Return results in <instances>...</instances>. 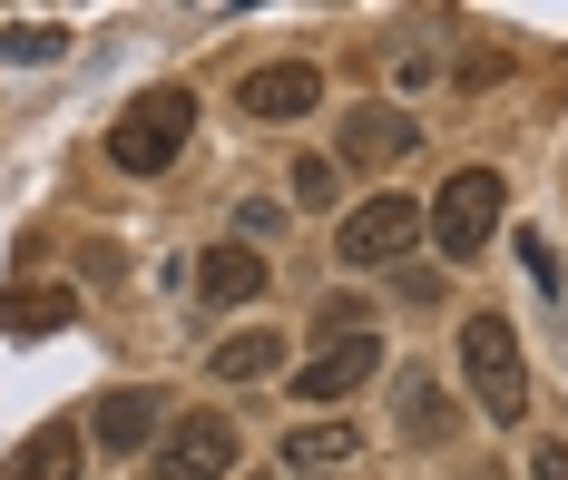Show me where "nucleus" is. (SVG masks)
I'll use <instances>...</instances> for the list:
<instances>
[{"mask_svg":"<svg viewBox=\"0 0 568 480\" xmlns=\"http://www.w3.org/2000/svg\"><path fill=\"white\" fill-rule=\"evenodd\" d=\"M0 480H79V421H50V431H30V441L0 461Z\"/></svg>","mask_w":568,"mask_h":480,"instance_id":"obj_11","label":"nucleus"},{"mask_svg":"<svg viewBox=\"0 0 568 480\" xmlns=\"http://www.w3.org/2000/svg\"><path fill=\"white\" fill-rule=\"evenodd\" d=\"M334 186H343L334 157H304V167H294V196H304V206H334Z\"/></svg>","mask_w":568,"mask_h":480,"instance_id":"obj_18","label":"nucleus"},{"mask_svg":"<svg viewBox=\"0 0 568 480\" xmlns=\"http://www.w3.org/2000/svg\"><path fill=\"white\" fill-rule=\"evenodd\" d=\"M539 480H568V451H539Z\"/></svg>","mask_w":568,"mask_h":480,"instance_id":"obj_19","label":"nucleus"},{"mask_svg":"<svg viewBox=\"0 0 568 480\" xmlns=\"http://www.w3.org/2000/svg\"><path fill=\"white\" fill-rule=\"evenodd\" d=\"M470 480H510V471H470Z\"/></svg>","mask_w":568,"mask_h":480,"instance_id":"obj_20","label":"nucleus"},{"mask_svg":"<svg viewBox=\"0 0 568 480\" xmlns=\"http://www.w3.org/2000/svg\"><path fill=\"white\" fill-rule=\"evenodd\" d=\"M148 431H158V392H148V382L99 392V412H89V441H99V451H148Z\"/></svg>","mask_w":568,"mask_h":480,"instance_id":"obj_8","label":"nucleus"},{"mask_svg":"<svg viewBox=\"0 0 568 480\" xmlns=\"http://www.w3.org/2000/svg\"><path fill=\"white\" fill-rule=\"evenodd\" d=\"M460 372H470V392H480V412H490V421L529 412V362H519L510 314H470V324H460Z\"/></svg>","mask_w":568,"mask_h":480,"instance_id":"obj_3","label":"nucleus"},{"mask_svg":"<svg viewBox=\"0 0 568 480\" xmlns=\"http://www.w3.org/2000/svg\"><path fill=\"white\" fill-rule=\"evenodd\" d=\"M412 137H422V127L402 119V109H353V119H343V157H353V167H402Z\"/></svg>","mask_w":568,"mask_h":480,"instance_id":"obj_9","label":"nucleus"},{"mask_svg":"<svg viewBox=\"0 0 568 480\" xmlns=\"http://www.w3.org/2000/svg\"><path fill=\"white\" fill-rule=\"evenodd\" d=\"M519 265H529V285H539V295H559V245L539 236V226L519 236Z\"/></svg>","mask_w":568,"mask_h":480,"instance_id":"obj_17","label":"nucleus"},{"mask_svg":"<svg viewBox=\"0 0 568 480\" xmlns=\"http://www.w3.org/2000/svg\"><path fill=\"white\" fill-rule=\"evenodd\" d=\"M235 471V421H216V412H186L158 441V480H226Z\"/></svg>","mask_w":568,"mask_h":480,"instance_id":"obj_6","label":"nucleus"},{"mask_svg":"<svg viewBox=\"0 0 568 480\" xmlns=\"http://www.w3.org/2000/svg\"><path fill=\"white\" fill-rule=\"evenodd\" d=\"M196 285H206V295L216 304H245V295H265V285H275V275H265V255H255V245H206V265H196Z\"/></svg>","mask_w":568,"mask_h":480,"instance_id":"obj_12","label":"nucleus"},{"mask_svg":"<svg viewBox=\"0 0 568 480\" xmlns=\"http://www.w3.org/2000/svg\"><path fill=\"white\" fill-rule=\"evenodd\" d=\"M393 421H402V441H452V431H460L452 402H442V382H422V372H402V382H393Z\"/></svg>","mask_w":568,"mask_h":480,"instance_id":"obj_13","label":"nucleus"},{"mask_svg":"<svg viewBox=\"0 0 568 480\" xmlns=\"http://www.w3.org/2000/svg\"><path fill=\"white\" fill-rule=\"evenodd\" d=\"M216 382H265V372H284V334H265V324H245V334H226L216 344Z\"/></svg>","mask_w":568,"mask_h":480,"instance_id":"obj_14","label":"nucleus"},{"mask_svg":"<svg viewBox=\"0 0 568 480\" xmlns=\"http://www.w3.org/2000/svg\"><path fill=\"white\" fill-rule=\"evenodd\" d=\"M314 99H324V79H314L304 60H275V69H255V79L235 89L245 119H314Z\"/></svg>","mask_w":568,"mask_h":480,"instance_id":"obj_7","label":"nucleus"},{"mask_svg":"<svg viewBox=\"0 0 568 480\" xmlns=\"http://www.w3.org/2000/svg\"><path fill=\"white\" fill-rule=\"evenodd\" d=\"M186 127H196V99H186V89H148V99H128V119L109 127V157L128 177H168L176 157H186Z\"/></svg>","mask_w":568,"mask_h":480,"instance_id":"obj_1","label":"nucleus"},{"mask_svg":"<svg viewBox=\"0 0 568 480\" xmlns=\"http://www.w3.org/2000/svg\"><path fill=\"white\" fill-rule=\"evenodd\" d=\"M59 324H79V285H0V334H59Z\"/></svg>","mask_w":568,"mask_h":480,"instance_id":"obj_10","label":"nucleus"},{"mask_svg":"<svg viewBox=\"0 0 568 480\" xmlns=\"http://www.w3.org/2000/svg\"><path fill=\"white\" fill-rule=\"evenodd\" d=\"M59 40H69L59 20H20V30H0V50H10V60H59Z\"/></svg>","mask_w":568,"mask_h":480,"instance_id":"obj_16","label":"nucleus"},{"mask_svg":"<svg viewBox=\"0 0 568 480\" xmlns=\"http://www.w3.org/2000/svg\"><path fill=\"white\" fill-rule=\"evenodd\" d=\"M422 236V196H363L353 216H343V265H402Z\"/></svg>","mask_w":568,"mask_h":480,"instance_id":"obj_4","label":"nucleus"},{"mask_svg":"<svg viewBox=\"0 0 568 480\" xmlns=\"http://www.w3.org/2000/svg\"><path fill=\"white\" fill-rule=\"evenodd\" d=\"M373 372H383V334H334V344H314V362L294 372V392L314 412V402H353Z\"/></svg>","mask_w":568,"mask_h":480,"instance_id":"obj_5","label":"nucleus"},{"mask_svg":"<svg viewBox=\"0 0 568 480\" xmlns=\"http://www.w3.org/2000/svg\"><path fill=\"white\" fill-rule=\"evenodd\" d=\"M353 441H363V431H343V421H304V431H284V461H294V471H324Z\"/></svg>","mask_w":568,"mask_h":480,"instance_id":"obj_15","label":"nucleus"},{"mask_svg":"<svg viewBox=\"0 0 568 480\" xmlns=\"http://www.w3.org/2000/svg\"><path fill=\"white\" fill-rule=\"evenodd\" d=\"M500 206H510V186H500V167H460V177L442 186L432 206H422V236L442 245L452 265H470L480 245L500 236Z\"/></svg>","mask_w":568,"mask_h":480,"instance_id":"obj_2","label":"nucleus"}]
</instances>
